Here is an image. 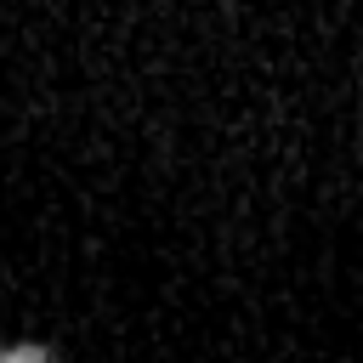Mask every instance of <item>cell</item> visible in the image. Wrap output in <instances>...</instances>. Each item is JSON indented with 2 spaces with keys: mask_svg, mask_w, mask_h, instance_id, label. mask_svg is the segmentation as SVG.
<instances>
[{
  "mask_svg": "<svg viewBox=\"0 0 363 363\" xmlns=\"http://www.w3.org/2000/svg\"><path fill=\"white\" fill-rule=\"evenodd\" d=\"M6 363H51V357H45L40 346H11V352H6Z\"/></svg>",
  "mask_w": 363,
  "mask_h": 363,
  "instance_id": "1",
  "label": "cell"
}]
</instances>
